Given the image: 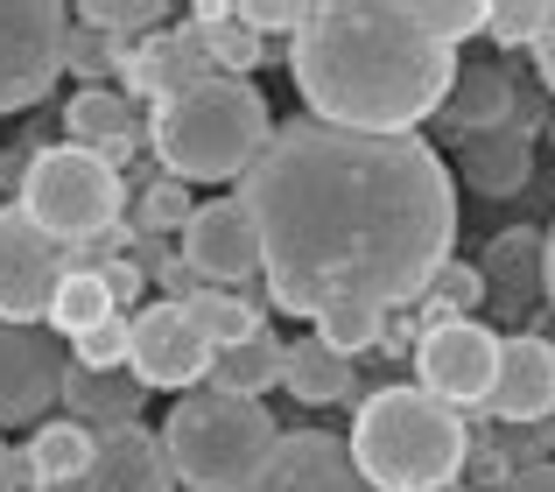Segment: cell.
Returning <instances> with one entry per match:
<instances>
[{
  "mask_svg": "<svg viewBox=\"0 0 555 492\" xmlns=\"http://www.w3.org/2000/svg\"><path fill=\"white\" fill-rule=\"evenodd\" d=\"M240 197L282 316H317L338 296L408 310L457 246V177L422 134H352L302 113L274 127Z\"/></svg>",
  "mask_w": 555,
  "mask_h": 492,
  "instance_id": "6da1fadb",
  "label": "cell"
},
{
  "mask_svg": "<svg viewBox=\"0 0 555 492\" xmlns=\"http://www.w3.org/2000/svg\"><path fill=\"white\" fill-rule=\"evenodd\" d=\"M457 70V50L422 36L401 0H324L288 42V78L310 120L352 134H415L443 113Z\"/></svg>",
  "mask_w": 555,
  "mask_h": 492,
  "instance_id": "7a4b0ae2",
  "label": "cell"
},
{
  "mask_svg": "<svg viewBox=\"0 0 555 492\" xmlns=\"http://www.w3.org/2000/svg\"><path fill=\"white\" fill-rule=\"evenodd\" d=\"M345 451L373 492H450L472 465V415L443 409L422 387H373Z\"/></svg>",
  "mask_w": 555,
  "mask_h": 492,
  "instance_id": "3957f363",
  "label": "cell"
},
{
  "mask_svg": "<svg viewBox=\"0 0 555 492\" xmlns=\"http://www.w3.org/2000/svg\"><path fill=\"white\" fill-rule=\"evenodd\" d=\"M268 141H274L268 99L246 78H204L197 92L155 106V120H149V148L163 163V177H177V183L246 177Z\"/></svg>",
  "mask_w": 555,
  "mask_h": 492,
  "instance_id": "277c9868",
  "label": "cell"
},
{
  "mask_svg": "<svg viewBox=\"0 0 555 492\" xmlns=\"http://www.w3.org/2000/svg\"><path fill=\"white\" fill-rule=\"evenodd\" d=\"M274 443H282L274 415L260 401L218 394V387H190L163 423V451L183 492H232L240 479H254Z\"/></svg>",
  "mask_w": 555,
  "mask_h": 492,
  "instance_id": "5b68a950",
  "label": "cell"
},
{
  "mask_svg": "<svg viewBox=\"0 0 555 492\" xmlns=\"http://www.w3.org/2000/svg\"><path fill=\"white\" fill-rule=\"evenodd\" d=\"M14 205H22L50 239H64L70 254H78V246H99L127 219V177L106 163V155H85V148H70V141H56V148L28 155Z\"/></svg>",
  "mask_w": 555,
  "mask_h": 492,
  "instance_id": "8992f818",
  "label": "cell"
},
{
  "mask_svg": "<svg viewBox=\"0 0 555 492\" xmlns=\"http://www.w3.org/2000/svg\"><path fill=\"white\" fill-rule=\"evenodd\" d=\"M70 22L64 0H0V113H28L64 78Z\"/></svg>",
  "mask_w": 555,
  "mask_h": 492,
  "instance_id": "52a82bcc",
  "label": "cell"
},
{
  "mask_svg": "<svg viewBox=\"0 0 555 492\" xmlns=\"http://www.w3.org/2000/svg\"><path fill=\"white\" fill-rule=\"evenodd\" d=\"M415 387L436 394L443 409L478 415L500 387V331L478 324V316H457V324H436L415 338Z\"/></svg>",
  "mask_w": 555,
  "mask_h": 492,
  "instance_id": "ba28073f",
  "label": "cell"
},
{
  "mask_svg": "<svg viewBox=\"0 0 555 492\" xmlns=\"http://www.w3.org/2000/svg\"><path fill=\"white\" fill-rule=\"evenodd\" d=\"M64 274H70V246L50 239L22 205H0V316L8 324H50Z\"/></svg>",
  "mask_w": 555,
  "mask_h": 492,
  "instance_id": "9c48e42d",
  "label": "cell"
},
{
  "mask_svg": "<svg viewBox=\"0 0 555 492\" xmlns=\"http://www.w3.org/2000/svg\"><path fill=\"white\" fill-rule=\"evenodd\" d=\"M177 239H183V260H190V274H197L204 288H240V282H254V274L268 268L260 225H254V211H246L240 191L232 197H204Z\"/></svg>",
  "mask_w": 555,
  "mask_h": 492,
  "instance_id": "30bf717a",
  "label": "cell"
},
{
  "mask_svg": "<svg viewBox=\"0 0 555 492\" xmlns=\"http://www.w3.org/2000/svg\"><path fill=\"white\" fill-rule=\"evenodd\" d=\"M64 345L50 324H8L0 316V429L8 423H42L64 387Z\"/></svg>",
  "mask_w": 555,
  "mask_h": 492,
  "instance_id": "8fae6325",
  "label": "cell"
},
{
  "mask_svg": "<svg viewBox=\"0 0 555 492\" xmlns=\"http://www.w3.org/2000/svg\"><path fill=\"white\" fill-rule=\"evenodd\" d=\"M127 373H134L141 387H177V394H190V387L211 380V345L190 331L183 302H149V310H134V359H127Z\"/></svg>",
  "mask_w": 555,
  "mask_h": 492,
  "instance_id": "7c38bea8",
  "label": "cell"
},
{
  "mask_svg": "<svg viewBox=\"0 0 555 492\" xmlns=\"http://www.w3.org/2000/svg\"><path fill=\"white\" fill-rule=\"evenodd\" d=\"M232 492H373L359 479L345 437H324V429H288L268 457H260L254 479H240Z\"/></svg>",
  "mask_w": 555,
  "mask_h": 492,
  "instance_id": "4fadbf2b",
  "label": "cell"
},
{
  "mask_svg": "<svg viewBox=\"0 0 555 492\" xmlns=\"http://www.w3.org/2000/svg\"><path fill=\"white\" fill-rule=\"evenodd\" d=\"M120 78H127V99H155V106H169V99L197 92V85L218 78V70H211V50H204L197 28H155L149 42L127 50Z\"/></svg>",
  "mask_w": 555,
  "mask_h": 492,
  "instance_id": "5bb4252c",
  "label": "cell"
},
{
  "mask_svg": "<svg viewBox=\"0 0 555 492\" xmlns=\"http://www.w3.org/2000/svg\"><path fill=\"white\" fill-rule=\"evenodd\" d=\"M492 423H548L555 415V345L542 331L500 338V387L486 401Z\"/></svg>",
  "mask_w": 555,
  "mask_h": 492,
  "instance_id": "9a60e30c",
  "label": "cell"
},
{
  "mask_svg": "<svg viewBox=\"0 0 555 492\" xmlns=\"http://www.w3.org/2000/svg\"><path fill=\"white\" fill-rule=\"evenodd\" d=\"M542 254H548V239L528 233V225L486 239V260H478V274H486V302L500 296V316H514V324H534V316H542V302H548Z\"/></svg>",
  "mask_w": 555,
  "mask_h": 492,
  "instance_id": "2e32d148",
  "label": "cell"
},
{
  "mask_svg": "<svg viewBox=\"0 0 555 492\" xmlns=\"http://www.w3.org/2000/svg\"><path fill=\"white\" fill-rule=\"evenodd\" d=\"M85 492H177V465L149 423L106 429L92 451V471H85Z\"/></svg>",
  "mask_w": 555,
  "mask_h": 492,
  "instance_id": "e0dca14e",
  "label": "cell"
},
{
  "mask_svg": "<svg viewBox=\"0 0 555 492\" xmlns=\"http://www.w3.org/2000/svg\"><path fill=\"white\" fill-rule=\"evenodd\" d=\"M64 134H70V148L106 155V163L120 169L127 155L141 148V113H134V99L113 92V85H85V92L64 99Z\"/></svg>",
  "mask_w": 555,
  "mask_h": 492,
  "instance_id": "ac0fdd59",
  "label": "cell"
},
{
  "mask_svg": "<svg viewBox=\"0 0 555 492\" xmlns=\"http://www.w3.org/2000/svg\"><path fill=\"white\" fill-rule=\"evenodd\" d=\"M457 155V177L472 183L478 197H514L520 183L534 177V127H486V134H457L450 141Z\"/></svg>",
  "mask_w": 555,
  "mask_h": 492,
  "instance_id": "d6986e66",
  "label": "cell"
},
{
  "mask_svg": "<svg viewBox=\"0 0 555 492\" xmlns=\"http://www.w3.org/2000/svg\"><path fill=\"white\" fill-rule=\"evenodd\" d=\"M56 409L70 415V423H85L92 437H106V429H134L141 409H149V387L134 380V373H92V366H64V387H56Z\"/></svg>",
  "mask_w": 555,
  "mask_h": 492,
  "instance_id": "ffe728a7",
  "label": "cell"
},
{
  "mask_svg": "<svg viewBox=\"0 0 555 492\" xmlns=\"http://www.w3.org/2000/svg\"><path fill=\"white\" fill-rule=\"evenodd\" d=\"M450 134H486V127H528L520 120V78L506 64H464L443 99Z\"/></svg>",
  "mask_w": 555,
  "mask_h": 492,
  "instance_id": "44dd1931",
  "label": "cell"
},
{
  "mask_svg": "<svg viewBox=\"0 0 555 492\" xmlns=\"http://www.w3.org/2000/svg\"><path fill=\"white\" fill-rule=\"evenodd\" d=\"M92 451L99 437L85 423H36V437L14 451V479H22V492L36 485H85V471H92Z\"/></svg>",
  "mask_w": 555,
  "mask_h": 492,
  "instance_id": "7402d4cb",
  "label": "cell"
},
{
  "mask_svg": "<svg viewBox=\"0 0 555 492\" xmlns=\"http://www.w3.org/2000/svg\"><path fill=\"white\" fill-rule=\"evenodd\" d=\"M282 387L302 409H338V401L359 394V366L338 359L331 345H317V338H296L288 345V366H282Z\"/></svg>",
  "mask_w": 555,
  "mask_h": 492,
  "instance_id": "603a6c76",
  "label": "cell"
},
{
  "mask_svg": "<svg viewBox=\"0 0 555 492\" xmlns=\"http://www.w3.org/2000/svg\"><path fill=\"white\" fill-rule=\"evenodd\" d=\"M282 366H288V345L274 338V331H260V338H246V345L211 352V380H204V387H218V394H240V401H260L274 380H282Z\"/></svg>",
  "mask_w": 555,
  "mask_h": 492,
  "instance_id": "cb8c5ba5",
  "label": "cell"
},
{
  "mask_svg": "<svg viewBox=\"0 0 555 492\" xmlns=\"http://www.w3.org/2000/svg\"><path fill=\"white\" fill-rule=\"evenodd\" d=\"M190 331H197L211 352H225V345H246L268 331V310H260L254 296H240V288H197V296L183 302Z\"/></svg>",
  "mask_w": 555,
  "mask_h": 492,
  "instance_id": "d4e9b609",
  "label": "cell"
},
{
  "mask_svg": "<svg viewBox=\"0 0 555 492\" xmlns=\"http://www.w3.org/2000/svg\"><path fill=\"white\" fill-rule=\"evenodd\" d=\"M379 331H387V310H379V302H359V296H338V302H324V310L310 316V338H317V345H331L338 359L373 352Z\"/></svg>",
  "mask_w": 555,
  "mask_h": 492,
  "instance_id": "484cf974",
  "label": "cell"
},
{
  "mask_svg": "<svg viewBox=\"0 0 555 492\" xmlns=\"http://www.w3.org/2000/svg\"><path fill=\"white\" fill-rule=\"evenodd\" d=\"M472 310H486V274H478V260L450 254L443 268H436L429 296L415 302V316H422V331H436V324H457V316H472Z\"/></svg>",
  "mask_w": 555,
  "mask_h": 492,
  "instance_id": "4316f807",
  "label": "cell"
},
{
  "mask_svg": "<svg viewBox=\"0 0 555 492\" xmlns=\"http://www.w3.org/2000/svg\"><path fill=\"white\" fill-rule=\"evenodd\" d=\"M106 316H120V310H113L99 268H70L64 282H56V302H50V331L56 338H85V331L106 324Z\"/></svg>",
  "mask_w": 555,
  "mask_h": 492,
  "instance_id": "83f0119b",
  "label": "cell"
},
{
  "mask_svg": "<svg viewBox=\"0 0 555 492\" xmlns=\"http://www.w3.org/2000/svg\"><path fill=\"white\" fill-rule=\"evenodd\" d=\"M401 8H408V22H415L422 36H436L443 50H457L464 36H486V22H492L486 0H401Z\"/></svg>",
  "mask_w": 555,
  "mask_h": 492,
  "instance_id": "f1b7e54d",
  "label": "cell"
},
{
  "mask_svg": "<svg viewBox=\"0 0 555 492\" xmlns=\"http://www.w3.org/2000/svg\"><path fill=\"white\" fill-rule=\"evenodd\" d=\"M190 211H197L190 183H177V177H155L149 191L134 197V233H149V239H169V233H183V225H190Z\"/></svg>",
  "mask_w": 555,
  "mask_h": 492,
  "instance_id": "f546056e",
  "label": "cell"
},
{
  "mask_svg": "<svg viewBox=\"0 0 555 492\" xmlns=\"http://www.w3.org/2000/svg\"><path fill=\"white\" fill-rule=\"evenodd\" d=\"M127 359H134V316H106V324H92L85 338H70V366L120 373Z\"/></svg>",
  "mask_w": 555,
  "mask_h": 492,
  "instance_id": "4dcf8cb0",
  "label": "cell"
},
{
  "mask_svg": "<svg viewBox=\"0 0 555 492\" xmlns=\"http://www.w3.org/2000/svg\"><path fill=\"white\" fill-rule=\"evenodd\" d=\"M548 0H492V22H486V36L500 42V50H534L542 42V28H548Z\"/></svg>",
  "mask_w": 555,
  "mask_h": 492,
  "instance_id": "1f68e13d",
  "label": "cell"
},
{
  "mask_svg": "<svg viewBox=\"0 0 555 492\" xmlns=\"http://www.w3.org/2000/svg\"><path fill=\"white\" fill-rule=\"evenodd\" d=\"M113 64H127L120 56V42L106 36V28H85V22H70V50H64V70L70 78H85V85H106V70Z\"/></svg>",
  "mask_w": 555,
  "mask_h": 492,
  "instance_id": "d6a6232c",
  "label": "cell"
},
{
  "mask_svg": "<svg viewBox=\"0 0 555 492\" xmlns=\"http://www.w3.org/2000/svg\"><path fill=\"white\" fill-rule=\"evenodd\" d=\"M78 22H85V28H106L113 42L134 36V28H149V36H155V22H163V0H85Z\"/></svg>",
  "mask_w": 555,
  "mask_h": 492,
  "instance_id": "836d02e7",
  "label": "cell"
},
{
  "mask_svg": "<svg viewBox=\"0 0 555 492\" xmlns=\"http://www.w3.org/2000/svg\"><path fill=\"white\" fill-rule=\"evenodd\" d=\"M317 8H302V0H240V22L254 28V36H268V28H288V42L310 28Z\"/></svg>",
  "mask_w": 555,
  "mask_h": 492,
  "instance_id": "e575fe53",
  "label": "cell"
},
{
  "mask_svg": "<svg viewBox=\"0 0 555 492\" xmlns=\"http://www.w3.org/2000/svg\"><path fill=\"white\" fill-rule=\"evenodd\" d=\"M92 268H99V282H106V296H113V310H134V302H141V288H149V274H141V260L134 254H106V260H92Z\"/></svg>",
  "mask_w": 555,
  "mask_h": 492,
  "instance_id": "d590c367",
  "label": "cell"
},
{
  "mask_svg": "<svg viewBox=\"0 0 555 492\" xmlns=\"http://www.w3.org/2000/svg\"><path fill=\"white\" fill-rule=\"evenodd\" d=\"M500 492H555V457H548V465H528V471H514V479H506Z\"/></svg>",
  "mask_w": 555,
  "mask_h": 492,
  "instance_id": "8d00e7d4",
  "label": "cell"
},
{
  "mask_svg": "<svg viewBox=\"0 0 555 492\" xmlns=\"http://www.w3.org/2000/svg\"><path fill=\"white\" fill-rule=\"evenodd\" d=\"M534 70H542V85H548V99H555V14H548L542 42H534Z\"/></svg>",
  "mask_w": 555,
  "mask_h": 492,
  "instance_id": "74e56055",
  "label": "cell"
},
{
  "mask_svg": "<svg viewBox=\"0 0 555 492\" xmlns=\"http://www.w3.org/2000/svg\"><path fill=\"white\" fill-rule=\"evenodd\" d=\"M0 492H22V479H14V451L0 443Z\"/></svg>",
  "mask_w": 555,
  "mask_h": 492,
  "instance_id": "f35d334b",
  "label": "cell"
},
{
  "mask_svg": "<svg viewBox=\"0 0 555 492\" xmlns=\"http://www.w3.org/2000/svg\"><path fill=\"white\" fill-rule=\"evenodd\" d=\"M548 239V254H542V268H548V310H555V233H542Z\"/></svg>",
  "mask_w": 555,
  "mask_h": 492,
  "instance_id": "ab89813d",
  "label": "cell"
},
{
  "mask_svg": "<svg viewBox=\"0 0 555 492\" xmlns=\"http://www.w3.org/2000/svg\"><path fill=\"white\" fill-rule=\"evenodd\" d=\"M36 492H85V485H36Z\"/></svg>",
  "mask_w": 555,
  "mask_h": 492,
  "instance_id": "60d3db41",
  "label": "cell"
},
{
  "mask_svg": "<svg viewBox=\"0 0 555 492\" xmlns=\"http://www.w3.org/2000/svg\"><path fill=\"white\" fill-rule=\"evenodd\" d=\"M450 492H464V485H450Z\"/></svg>",
  "mask_w": 555,
  "mask_h": 492,
  "instance_id": "b9f144b4",
  "label": "cell"
}]
</instances>
